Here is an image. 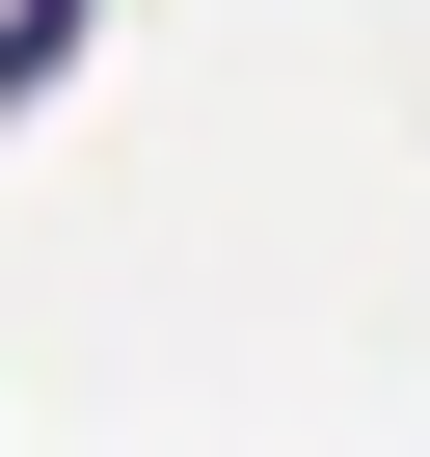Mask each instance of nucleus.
Masks as SVG:
<instances>
[{
  "label": "nucleus",
  "mask_w": 430,
  "mask_h": 457,
  "mask_svg": "<svg viewBox=\"0 0 430 457\" xmlns=\"http://www.w3.org/2000/svg\"><path fill=\"white\" fill-rule=\"evenodd\" d=\"M81 28H108V0H0V135H28V108L81 81Z\"/></svg>",
  "instance_id": "nucleus-1"
}]
</instances>
